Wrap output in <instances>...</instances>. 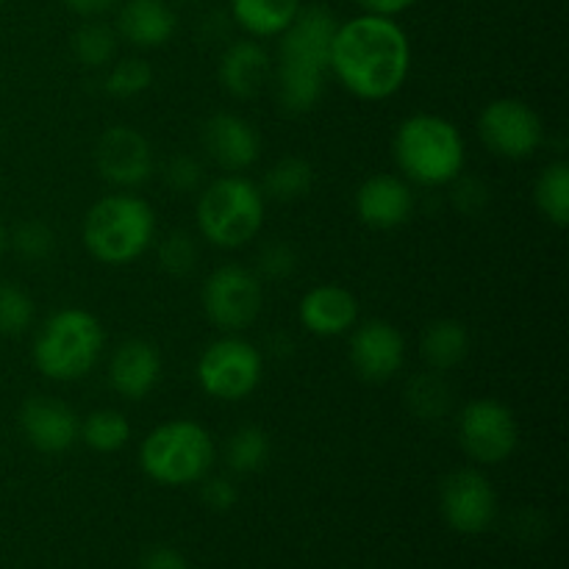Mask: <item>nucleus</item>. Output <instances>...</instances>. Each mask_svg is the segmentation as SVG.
<instances>
[{
	"label": "nucleus",
	"mask_w": 569,
	"mask_h": 569,
	"mask_svg": "<svg viewBox=\"0 0 569 569\" xmlns=\"http://www.w3.org/2000/svg\"><path fill=\"white\" fill-rule=\"evenodd\" d=\"M81 239L89 256L100 264H131L148 253L156 239L153 206L128 192L106 194L83 214Z\"/></svg>",
	"instance_id": "20e7f679"
},
{
	"label": "nucleus",
	"mask_w": 569,
	"mask_h": 569,
	"mask_svg": "<svg viewBox=\"0 0 569 569\" xmlns=\"http://www.w3.org/2000/svg\"><path fill=\"white\" fill-rule=\"evenodd\" d=\"M78 439L94 453H117L131 439V422L117 409H94L83 417Z\"/></svg>",
	"instance_id": "cd10ccee"
},
{
	"label": "nucleus",
	"mask_w": 569,
	"mask_h": 569,
	"mask_svg": "<svg viewBox=\"0 0 569 569\" xmlns=\"http://www.w3.org/2000/svg\"><path fill=\"white\" fill-rule=\"evenodd\" d=\"M533 203H537L539 214L556 228L569 226V164L567 161H550L542 172H539L537 183H533Z\"/></svg>",
	"instance_id": "a878e982"
},
{
	"label": "nucleus",
	"mask_w": 569,
	"mask_h": 569,
	"mask_svg": "<svg viewBox=\"0 0 569 569\" xmlns=\"http://www.w3.org/2000/svg\"><path fill=\"white\" fill-rule=\"evenodd\" d=\"M392 153L406 181L448 187L465 172L467 144L459 128L439 114H411L398 126Z\"/></svg>",
	"instance_id": "7ed1b4c3"
},
{
	"label": "nucleus",
	"mask_w": 569,
	"mask_h": 569,
	"mask_svg": "<svg viewBox=\"0 0 569 569\" xmlns=\"http://www.w3.org/2000/svg\"><path fill=\"white\" fill-rule=\"evenodd\" d=\"M298 270V253L287 242H270L261 248L259 261H256V276L267 281H287Z\"/></svg>",
	"instance_id": "72a5a7b5"
},
{
	"label": "nucleus",
	"mask_w": 569,
	"mask_h": 569,
	"mask_svg": "<svg viewBox=\"0 0 569 569\" xmlns=\"http://www.w3.org/2000/svg\"><path fill=\"white\" fill-rule=\"evenodd\" d=\"M315 187V170L300 156H287L278 159L270 170L264 172V183H261V194L278 203H295V200L306 198Z\"/></svg>",
	"instance_id": "393cba45"
},
{
	"label": "nucleus",
	"mask_w": 569,
	"mask_h": 569,
	"mask_svg": "<svg viewBox=\"0 0 569 569\" xmlns=\"http://www.w3.org/2000/svg\"><path fill=\"white\" fill-rule=\"evenodd\" d=\"M267 198L261 187L239 172H226L198 194V231L214 248L237 250L253 242L264 228Z\"/></svg>",
	"instance_id": "423d86ee"
},
{
	"label": "nucleus",
	"mask_w": 569,
	"mask_h": 569,
	"mask_svg": "<svg viewBox=\"0 0 569 569\" xmlns=\"http://www.w3.org/2000/svg\"><path fill=\"white\" fill-rule=\"evenodd\" d=\"M356 3L365 9V14L395 17V14H403L406 9H411L417 0H356Z\"/></svg>",
	"instance_id": "ea45409f"
},
{
	"label": "nucleus",
	"mask_w": 569,
	"mask_h": 569,
	"mask_svg": "<svg viewBox=\"0 0 569 569\" xmlns=\"http://www.w3.org/2000/svg\"><path fill=\"white\" fill-rule=\"evenodd\" d=\"M153 83V67L142 59V56H126V59H114L106 67L103 89L111 98H137V94L148 92Z\"/></svg>",
	"instance_id": "c756f323"
},
{
	"label": "nucleus",
	"mask_w": 569,
	"mask_h": 569,
	"mask_svg": "<svg viewBox=\"0 0 569 569\" xmlns=\"http://www.w3.org/2000/svg\"><path fill=\"white\" fill-rule=\"evenodd\" d=\"M203 503L209 506L211 511H228V509H233V506H237V500H239V489L233 487V481L231 478H226V476H206L203 478Z\"/></svg>",
	"instance_id": "e433bc0d"
},
{
	"label": "nucleus",
	"mask_w": 569,
	"mask_h": 569,
	"mask_svg": "<svg viewBox=\"0 0 569 569\" xmlns=\"http://www.w3.org/2000/svg\"><path fill=\"white\" fill-rule=\"evenodd\" d=\"M94 170L117 189H137L156 172L153 144L131 126H111L94 142Z\"/></svg>",
	"instance_id": "f8f14e48"
},
{
	"label": "nucleus",
	"mask_w": 569,
	"mask_h": 569,
	"mask_svg": "<svg viewBox=\"0 0 569 569\" xmlns=\"http://www.w3.org/2000/svg\"><path fill=\"white\" fill-rule=\"evenodd\" d=\"M161 181H164L167 189L178 194L198 192L200 183H203V164L194 156L178 153L161 167Z\"/></svg>",
	"instance_id": "473e14b6"
},
{
	"label": "nucleus",
	"mask_w": 569,
	"mask_h": 569,
	"mask_svg": "<svg viewBox=\"0 0 569 569\" xmlns=\"http://www.w3.org/2000/svg\"><path fill=\"white\" fill-rule=\"evenodd\" d=\"M61 3H64L72 14L83 17V20H98L106 11L114 9L117 0H61Z\"/></svg>",
	"instance_id": "58836bf2"
},
{
	"label": "nucleus",
	"mask_w": 569,
	"mask_h": 569,
	"mask_svg": "<svg viewBox=\"0 0 569 569\" xmlns=\"http://www.w3.org/2000/svg\"><path fill=\"white\" fill-rule=\"evenodd\" d=\"M214 439L194 420L161 422L139 445V467L161 487L203 481L214 467Z\"/></svg>",
	"instance_id": "0eeeda50"
},
{
	"label": "nucleus",
	"mask_w": 569,
	"mask_h": 569,
	"mask_svg": "<svg viewBox=\"0 0 569 569\" xmlns=\"http://www.w3.org/2000/svg\"><path fill=\"white\" fill-rule=\"evenodd\" d=\"M264 376V353L239 333H226L206 345L198 359V383L209 398L222 403L248 400Z\"/></svg>",
	"instance_id": "6e6552de"
},
{
	"label": "nucleus",
	"mask_w": 569,
	"mask_h": 569,
	"mask_svg": "<svg viewBox=\"0 0 569 569\" xmlns=\"http://www.w3.org/2000/svg\"><path fill=\"white\" fill-rule=\"evenodd\" d=\"M337 17L326 6H303L278 37V59L272 61V87L278 109L287 114H309L322 98L326 72L331 70V42Z\"/></svg>",
	"instance_id": "f03ea898"
},
{
	"label": "nucleus",
	"mask_w": 569,
	"mask_h": 569,
	"mask_svg": "<svg viewBox=\"0 0 569 569\" xmlns=\"http://www.w3.org/2000/svg\"><path fill=\"white\" fill-rule=\"evenodd\" d=\"M220 83L231 98L253 100L272 81V56L259 39H237L220 56Z\"/></svg>",
	"instance_id": "6ab92c4d"
},
{
	"label": "nucleus",
	"mask_w": 569,
	"mask_h": 569,
	"mask_svg": "<svg viewBox=\"0 0 569 569\" xmlns=\"http://www.w3.org/2000/svg\"><path fill=\"white\" fill-rule=\"evenodd\" d=\"M439 509L456 533H483L498 517V495L476 467L453 470L439 489Z\"/></svg>",
	"instance_id": "ddd939ff"
},
{
	"label": "nucleus",
	"mask_w": 569,
	"mask_h": 569,
	"mask_svg": "<svg viewBox=\"0 0 569 569\" xmlns=\"http://www.w3.org/2000/svg\"><path fill=\"white\" fill-rule=\"evenodd\" d=\"M348 356L361 381L387 383L403 370L406 339L387 320L356 322L353 331H350Z\"/></svg>",
	"instance_id": "4468645a"
},
{
	"label": "nucleus",
	"mask_w": 569,
	"mask_h": 569,
	"mask_svg": "<svg viewBox=\"0 0 569 569\" xmlns=\"http://www.w3.org/2000/svg\"><path fill=\"white\" fill-rule=\"evenodd\" d=\"M176 28V9L167 0H126L117 11V37L139 50H153L167 44Z\"/></svg>",
	"instance_id": "412c9836"
},
{
	"label": "nucleus",
	"mask_w": 569,
	"mask_h": 569,
	"mask_svg": "<svg viewBox=\"0 0 569 569\" xmlns=\"http://www.w3.org/2000/svg\"><path fill=\"white\" fill-rule=\"evenodd\" d=\"M103 345V326L92 311L76 306L59 309L42 322L33 339V367L48 381H81L98 367Z\"/></svg>",
	"instance_id": "39448f33"
},
{
	"label": "nucleus",
	"mask_w": 569,
	"mask_h": 569,
	"mask_svg": "<svg viewBox=\"0 0 569 569\" xmlns=\"http://www.w3.org/2000/svg\"><path fill=\"white\" fill-rule=\"evenodd\" d=\"M3 248H6V228L3 222H0V253H3Z\"/></svg>",
	"instance_id": "a19ab883"
},
{
	"label": "nucleus",
	"mask_w": 569,
	"mask_h": 569,
	"mask_svg": "<svg viewBox=\"0 0 569 569\" xmlns=\"http://www.w3.org/2000/svg\"><path fill=\"white\" fill-rule=\"evenodd\" d=\"M203 315L217 331L242 333L259 320L264 287L253 270L242 264H222L203 281L200 292Z\"/></svg>",
	"instance_id": "1a4fd4ad"
},
{
	"label": "nucleus",
	"mask_w": 569,
	"mask_h": 569,
	"mask_svg": "<svg viewBox=\"0 0 569 569\" xmlns=\"http://www.w3.org/2000/svg\"><path fill=\"white\" fill-rule=\"evenodd\" d=\"M20 428L22 437L28 439L33 450L56 456L64 453V450H70L78 442L81 420H78L76 409L67 406L64 400L37 395V398H28L22 403Z\"/></svg>",
	"instance_id": "dca6fc26"
},
{
	"label": "nucleus",
	"mask_w": 569,
	"mask_h": 569,
	"mask_svg": "<svg viewBox=\"0 0 569 569\" xmlns=\"http://www.w3.org/2000/svg\"><path fill=\"white\" fill-rule=\"evenodd\" d=\"M270 459V437L259 426H242L228 437L226 461L228 470L239 476L259 472Z\"/></svg>",
	"instance_id": "c85d7f7f"
},
{
	"label": "nucleus",
	"mask_w": 569,
	"mask_h": 569,
	"mask_svg": "<svg viewBox=\"0 0 569 569\" xmlns=\"http://www.w3.org/2000/svg\"><path fill=\"white\" fill-rule=\"evenodd\" d=\"M450 187H453L450 189V200H453V206L461 214H478V211L487 206L489 189L487 183L478 181V178L459 176L456 181H450Z\"/></svg>",
	"instance_id": "c9c22d12"
},
{
	"label": "nucleus",
	"mask_w": 569,
	"mask_h": 569,
	"mask_svg": "<svg viewBox=\"0 0 569 569\" xmlns=\"http://www.w3.org/2000/svg\"><path fill=\"white\" fill-rule=\"evenodd\" d=\"M117 31L106 22L87 20L70 37V50L76 61L89 70H106L117 59Z\"/></svg>",
	"instance_id": "bb28decb"
},
{
	"label": "nucleus",
	"mask_w": 569,
	"mask_h": 569,
	"mask_svg": "<svg viewBox=\"0 0 569 569\" xmlns=\"http://www.w3.org/2000/svg\"><path fill=\"white\" fill-rule=\"evenodd\" d=\"M406 409L417 417V420L437 422L445 420L453 409V387L445 378V372L426 370L417 372V376L409 378L406 383Z\"/></svg>",
	"instance_id": "b1692460"
},
{
	"label": "nucleus",
	"mask_w": 569,
	"mask_h": 569,
	"mask_svg": "<svg viewBox=\"0 0 569 569\" xmlns=\"http://www.w3.org/2000/svg\"><path fill=\"white\" fill-rule=\"evenodd\" d=\"M139 569H192L176 548H153L142 556Z\"/></svg>",
	"instance_id": "4c0bfd02"
},
{
	"label": "nucleus",
	"mask_w": 569,
	"mask_h": 569,
	"mask_svg": "<svg viewBox=\"0 0 569 569\" xmlns=\"http://www.w3.org/2000/svg\"><path fill=\"white\" fill-rule=\"evenodd\" d=\"M161 378V353L148 339H128L111 353L109 383L120 398L144 400Z\"/></svg>",
	"instance_id": "aec40b11"
},
{
	"label": "nucleus",
	"mask_w": 569,
	"mask_h": 569,
	"mask_svg": "<svg viewBox=\"0 0 569 569\" xmlns=\"http://www.w3.org/2000/svg\"><path fill=\"white\" fill-rule=\"evenodd\" d=\"M411 44L395 17L359 14L339 22L331 42V72L359 100H387L403 89Z\"/></svg>",
	"instance_id": "f257e3e1"
},
{
	"label": "nucleus",
	"mask_w": 569,
	"mask_h": 569,
	"mask_svg": "<svg viewBox=\"0 0 569 569\" xmlns=\"http://www.w3.org/2000/svg\"><path fill=\"white\" fill-rule=\"evenodd\" d=\"M6 3V0H0V6H3Z\"/></svg>",
	"instance_id": "79ce46f5"
},
{
	"label": "nucleus",
	"mask_w": 569,
	"mask_h": 569,
	"mask_svg": "<svg viewBox=\"0 0 569 569\" xmlns=\"http://www.w3.org/2000/svg\"><path fill=\"white\" fill-rule=\"evenodd\" d=\"M356 214L367 228L392 231L406 226L415 214V192L406 178L392 172H376L356 189Z\"/></svg>",
	"instance_id": "f3484780"
},
{
	"label": "nucleus",
	"mask_w": 569,
	"mask_h": 569,
	"mask_svg": "<svg viewBox=\"0 0 569 569\" xmlns=\"http://www.w3.org/2000/svg\"><path fill=\"white\" fill-rule=\"evenodd\" d=\"M478 137L489 153L500 159H531L545 142V122L520 98H498L483 106L478 117Z\"/></svg>",
	"instance_id": "9b49d317"
},
{
	"label": "nucleus",
	"mask_w": 569,
	"mask_h": 569,
	"mask_svg": "<svg viewBox=\"0 0 569 569\" xmlns=\"http://www.w3.org/2000/svg\"><path fill=\"white\" fill-rule=\"evenodd\" d=\"M459 445L472 465H503L520 445V422L515 411L495 398H476L459 411L456 420Z\"/></svg>",
	"instance_id": "9d476101"
},
{
	"label": "nucleus",
	"mask_w": 569,
	"mask_h": 569,
	"mask_svg": "<svg viewBox=\"0 0 569 569\" xmlns=\"http://www.w3.org/2000/svg\"><path fill=\"white\" fill-rule=\"evenodd\" d=\"M33 315V300L26 289H20L17 283L0 281V333L3 337H20L31 328Z\"/></svg>",
	"instance_id": "7c9ffc66"
},
{
	"label": "nucleus",
	"mask_w": 569,
	"mask_h": 569,
	"mask_svg": "<svg viewBox=\"0 0 569 569\" xmlns=\"http://www.w3.org/2000/svg\"><path fill=\"white\" fill-rule=\"evenodd\" d=\"M298 320L311 337H342L359 322V300L339 283H320L300 298Z\"/></svg>",
	"instance_id": "a211bd4d"
},
{
	"label": "nucleus",
	"mask_w": 569,
	"mask_h": 569,
	"mask_svg": "<svg viewBox=\"0 0 569 569\" xmlns=\"http://www.w3.org/2000/svg\"><path fill=\"white\" fill-rule=\"evenodd\" d=\"M470 353V333L459 320L428 322L420 337V356L428 370L450 372Z\"/></svg>",
	"instance_id": "4be33fe9"
},
{
	"label": "nucleus",
	"mask_w": 569,
	"mask_h": 569,
	"mask_svg": "<svg viewBox=\"0 0 569 569\" xmlns=\"http://www.w3.org/2000/svg\"><path fill=\"white\" fill-rule=\"evenodd\" d=\"M200 144L222 172H244L259 161L261 139L253 122L233 111H217L203 122Z\"/></svg>",
	"instance_id": "2eb2a0df"
},
{
	"label": "nucleus",
	"mask_w": 569,
	"mask_h": 569,
	"mask_svg": "<svg viewBox=\"0 0 569 569\" xmlns=\"http://www.w3.org/2000/svg\"><path fill=\"white\" fill-rule=\"evenodd\" d=\"M14 248L17 253L26 256V259L42 261L56 250V233L39 220L22 222L14 231Z\"/></svg>",
	"instance_id": "f704fd0d"
},
{
	"label": "nucleus",
	"mask_w": 569,
	"mask_h": 569,
	"mask_svg": "<svg viewBox=\"0 0 569 569\" xmlns=\"http://www.w3.org/2000/svg\"><path fill=\"white\" fill-rule=\"evenodd\" d=\"M231 17L253 39L278 37L295 20L303 0H228Z\"/></svg>",
	"instance_id": "5701e85b"
},
{
	"label": "nucleus",
	"mask_w": 569,
	"mask_h": 569,
	"mask_svg": "<svg viewBox=\"0 0 569 569\" xmlns=\"http://www.w3.org/2000/svg\"><path fill=\"white\" fill-rule=\"evenodd\" d=\"M198 244L192 233L172 231L159 242V267L170 278H187L198 267Z\"/></svg>",
	"instance_id": "2f4dec72"
}]
</instances>
